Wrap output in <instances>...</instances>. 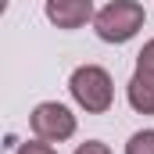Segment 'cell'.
Instances as JSON below:
<instances>
[{
    "instance_id": "obj_1",
    "label": "cell",
    "mask_w": 154,
    "mask_h": 154,
    "mask_svg": "<svg viewBox=\"0 0 154 154\" xmlns=\"http://www.w3.org/2000/svg\"><path fill=\"white\" fill-rule=\"evenodd\" d=\"M143 22H147V14H143V7L136 0H111L108 7L97 11L93 29H97V36L104 43H129L143 29Z\"/></svg>"
},
{
    "instance_id": "obj_2",
    "label": "cell",
    "mask_w": 154,
    "mask_h": 154,
    "mask_svg": "<svg viewBox=\"0 0 154 154\" xmlns=\"http://www.w3.org/2000/svg\"><path fill=\"white\" fill-rule=\"evenodd\" d=\"M68 90L75 97L79 108H86L90 115H104L115 100V86H111V75L100 68V65H82L72 72L68 79Z\"/></svg>"
},
{
    "instance_id": "obj_3",
    "label": "cell",
    "mask_w": 154,
    "mask_h": 154,
    "mask_svg": "<svg viewBox=\"0 0 154 154\" xmlns=\"http://www.w3.org/2000/svg\"><path fill=\"white\" fill-rule=\"evenodd\" d=\"M29 125H32V133H36L39 140H47V143H61V140H72L75 136V115H72V108H65L57 100L36 104L32 115H29Z\"/></svg>"
},
{
    "instance_id": "obj_4",
    "label": "cell",
    "mask_w": 154,
    "mask_h": 154,
    "mask_svg": "<svg viewBox=\"0 0 154 154\" xmlns=\"http://www.w3.org/2000/svg\"><path fill=\"white\" fill-rule=\"evenodd\" d=\"M47 22L57 29H82L93 14V0H47Z\"/></svg>"
},
{
    "instance_id": "obj_5",
    "label": "cell",
    "mask_w": 154,
    "mask_h": 154,
    "mask_svg": "<svg viewBox=\"0 0 154 154\" xmlns=\"http://www.w3.org/2000/svg\"><path fill=\"white\" fill-rule=\"evenodd\" d=\"M125 97H129V104H133V111H140V115H154V82L143 75L129 79V86H125Z\"/></svg>"
},
{
    "instance_id": "obj_6",
    "label": "cell",
    "mask_w": 154,
    "mask_h": 154,
    "mask_svg": "<svg viewBox=\"0 0 154 154\" xmlns=\"http://www.w3.org/2000/svg\"><path fill=\"white\" fill-rule=\"evenodd\" d=\"M125 154H154V129H140L129 136L125 143Z\"/></svg>"
},
{
    "instance_id": "obj_7",
    "label": "cell",
    "mask_w": 154,
    "mask_h": 154,
    "mask_svg": "<svg viewBox=\"0 0 154 154\" xmlns=\"http://www.w3.org/2000/svg\"><path fill=\"white\" fill-rule=\"evenodd\" d=\"M136 75H143V79L154 82V39H147L143 50L136 54Z\"/></svg>"
},
{
    "instance_id": "obj_8",
    "label": "cell",
    "mask_w": 154,
    "mask_h": 154,
    "mask_svg": "<svg viewBox=\"0 0 154 154\" xmlns=\"http://www.w3.org/2000/svg\"><path fill=\"white\" fill-rule=\"evenodd\" d=\"M18 154H57L54 151V143H47V140H29V143H22V147H18Z\"/></svg>"
},
{
    "instance_id": "obj_9",
    "label": "cell",
    "mask_w": 154,
    "mask_h": 154,
    "mask_svg": "<svg viewBox=\"0 0 154 154\" xmlns=\"http://www.w3.org/2000/svg\"><path fill=\"white\" fill-rule=\"evenodd\" d=\"M75 154H111L108 143H100V140H86V143H79Z\"/></svg>"
}]
</instances>
